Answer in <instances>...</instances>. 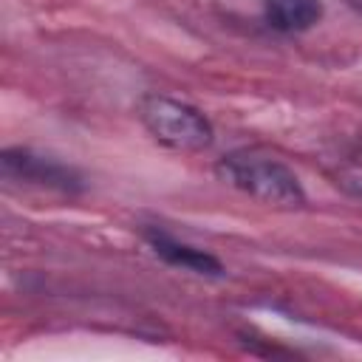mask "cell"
<instances>
[{
  "mask_svg": "<svg viewBox=\"0 0 362 362\" xmlns=\"http://www.w3.org/2000/svg\"><path fill=\"white\" fill-rule=\"evenodd\" d=\"M337 184L354 195H362V153L342 164V170L337 173Z\"/></svg>",
  "mask_w": 362,
  "mask_h": 362,
  "instance_id": "cell-6",
  "label": "cell"
},
{
  "mask_svg": "<svg viewBox=\"0 0 362 362\" xmlns=\"http://www.w3.org/2000/svg\"><path fill=\"white\" fill-rule=\"evenodd\" d=\"M144 238L147 243L153 246V252L167 260L170 266H178L184 272H192V274H204V277H223V266L218 257H212L209 252L204 249H195L178 238H173L170 232L158 229V226H150L144 229Z\"/></svg>",
  "mask_w": 362,
  "mask_h": 362,
  "instance_id": "cell-4",
  "label": "cell"
},
{
  "mask_svg": "<svg viewBox=\"0 0 362 362\" xmlns=\"http://www.w3.org/2000/svg\"><path fill=\"white\" fill-rule=\"evenodd\" d=\"M3 170L8 178L48 187V189H59V192H79L82 189V178L74 167H68L57 158H48V156H37V153L23 150V147H11L3 153Z\"/></svg>",
  "mask_w": 362,
  "mask_h": 362,
  "instance_id": "cell-3",
  "label": "cell"
},
{
  "mask_svg": "<svg viewBox=\"0 0 362 362\" xmlns=\"http://www.w3.org/2000/svg\"><path fill=\"white\" fill-rule=\"evenodd\" d=\"M218 175L246 192L249 198L274 209H300L305 204V189L300 178L274 156L263 150H232L218 161Z\"/></svg>",
  "mask_w": 362,
  "mask_h": 362,
  "instance_id": "cell-1",
  "label": "cell"
},
{
  "mask_svg": "<svg viewBox=\"0 0 362 362\" xmlns=\"http://www.w3.org/2000/svg\"><path fill=\"white\" fill-rule=\"evenodd\" d=\"M139 119L158 144L175 153H201L215 136L209 119L198 107L164 93H147L139 102Z\"/></svg>",
  "mask_w": 362,
  "mask_h": 362,
  "instance_id": "cell-2",
  "label": "cell"
},
{
  "mask_svg": "<svg viewBox=\"0 0 362 362\" xmlns=\"http://www.w3.org/2000/svg\"><path fill=\"white\" fill-rule=\"evenodd\" d=\"M263 20L280 34H303L322 20V0H260Z\"/></svg>",
  "mask_w": 362,
  "mask_h": 362,
  "instance_id": "cell-5",
  "label": "cell"
}]
</instances>
